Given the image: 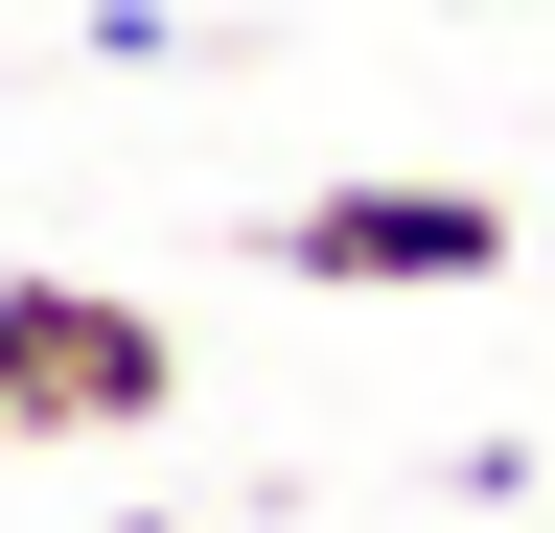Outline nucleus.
Here are the masks:
<instances>
[{
	"mask_svg": "<svg viewBox=\"0 0 555 533\" xmlns=\"http://www.w3.org/2000/svg\"><path fill=\"white\" fill-rule=\"evenodd\" d=\"M69 47H93V71H185L208 24H163V0H93V24H69Z\"/></svg>",
	"mask_w": 555,
	"mask_h": 533,
	"instance_id": "7ed1b4c3",
	"label": "nucleus"
},
{
	"mask_svg": "<svg viewBox=\"0 0 555 533\" xmlns=\"http://www.w3.org/2000/svg\"><path fill=\"white\" fill-rule=\"evenodd\" d=\"M116 533H163V510H116Z\"/></svg>",
	"mask_w": 555,
	"mask_h": 533,
	"instance_id": "20e7f679",
	"label": "nucleus"
},
{
	"mask_svg": "<svg viewBox=\"0 0 555 533\" xmlns=\"http://www.w3.org/2000/svg\"><path fill=\"white\" fill-rule=\"evenodd\" d=\"M463 24H486V0H463Z\"/></svg>",
	"mask_w": 555,
	"mask_h": 533,
	"instance_id": "39448f33",
	"label": "nucleus"
},
{
	"mask_svg": "<svg viewBox=\"0 0 555 533\" xmlns=\"http://www.w3.org/2000/svg\"><path fill=\"white\" fill-rule=\"evenodd\" d=\"M255 255L324 279V302H486V279L532 255V210H509V186H440V163H347V186H301Z\"/></svg>",
	"mask_w": 555,
	"mask_h": 533,
	"instance_id": "f257e3e1",
	"label": "nucleus"
},
{
	"mask_svg": "<svg viewBox=\"0 0 555 533\" xmlns=\"http://www.w3.org/2000/svg\"><path fill=\"white\" fill-rule=\"evenodd\" d=\"M139 418H185V348H163V302H116V279H0V441H139Z\"/></svg>",
	"mask_w": 555,
	"mask_h": 533,
	"instance_id": "f03ea898",
	"label": "nucleus"
}]
</instances>
